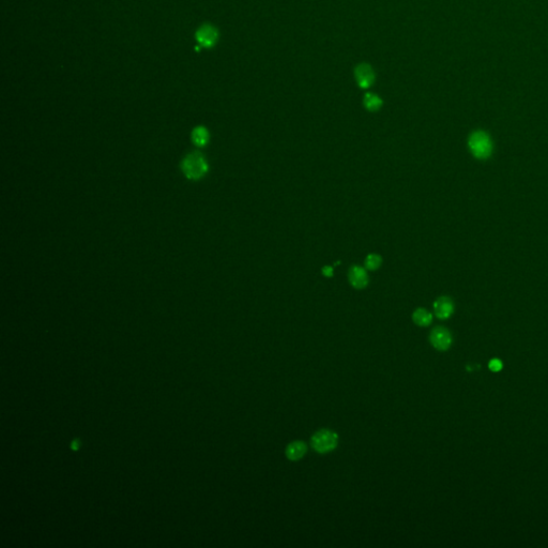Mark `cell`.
I'll list each match as a JSON object with an SVG mask.
<instances>
[{
    "label": "cell",
    "instance_id": "6da1fadb",
    "mask_svg": "<svg viewBox=\"0 0 548 548\" xmlns=\"http://www.w3.org/2000/svg\"><path fill=\"white\" fill-rule=\"evenodd\" d=\"M180 166L184 176L190 180L202 179L209 170L208 163L199 151H193L187 154Z\"/></svg>",
    "mask_w": 548,
    "mask_h": 548
},
{
    "label": "cell",
    "instance_id": "7a4b0ae2",
    "mask_svg": "<svg viewBox=\"0 0 548 548\" xmlns=\"http://www.w3.org/2000/svg\"><path fill=\"white\" fill-rule=\"evenodd\" d=\"M338 444V435L328 428H321L310 437V446L319 454H327L334 451Z\"/></svg>",
    "mask_w": 548,
    "mask_h": 548
},
{
    "label": "cell",
    "instance_id": "3957f363",
    "mask_svg": "<svg viewBox=\"0 0 548 548\" xmlns=\"http://www.w3.org/2000/svg\"><path fill=\"white\" fill-rule=\"evenodd\" d=\"M468 146L471 153L480 160H486L493 153L492 139L483 131L473 132L469 137Z\"/></svg>",
    "mask_w": 548,
    "mask_h": 548
},
{
    "label": "cell",
    "instance_id": "277c9868",
    "mask_svg": "<svg viewBox=\"0 0 548 548\" xmlns=\"http://www.w3.org/2000/svg\"><path fill=\"white\" fill-rule=\"evenodd\" d=\"M195 39L202 47L211 48L218 43L219 30L211 24H204L197 29Z\"/></svg>",
    "mask_w": 548,
    "mask_h": 548
},
{
    "label": "cell",
    "instance_id": "5b68a950",
    "mask_svg": "<svg viewBox=\"0 0 548 548\" xmlns=\"http://www.w3.org/2000/svg\"><path fill=\"white\" fill-rule=\"evenodd\" d=\"M429 342L435 349L439 351H446L452 345L451 332L444 327H436L431 331Z\"/></svg>",
    "mask_w": 548,
    "mask_h": 548
},
{
    "label": "cell",
    "instance_id": "8992f818",
    "mask_svg": "<svg viewBox=\"0 0 548 548\" xmlns=\"http://www.w3.org/2000/svg\"><path fill=\"white\" fill-rule=\"evenodd\" d=\"M355 80L362 89H367L371 87L375 81V73L372 66L367 63L359 64L354 70Z\"/></svg>",
    "mask_w": 548,
    "mask_h": 548
},
{
    "label": "cell",
    "instance_id": "52a82bcc",
    "mask_svg": "<svg viewBox=\"0 0 548 548\" xmlns=\"http://www.w3.org/2000/svg\"><path fill=\"white\" fill-rule=\"evenodd\" d=\"M348 280L355 289H364L368 285V274L361 266H352L348 271Z\"/></svg>",
    "mask_w": 548,
    "mask_h": 548
},
{
    "label": "cell",
    "instance_id": "ba28073f",
    "mask_svg": "<svg viewBox=\"0 0 548 548\" xmlns=\"http://www.w3.org/2000/svg\"><path fill=\"white\" fill-rule=\"evenodd\" d=\"M434 312L439 319H448L454 312V304L449 297H440L434 302Z\"/></svg>",
    "mask_w": 548,
    "mask_h": 548
},
{
    "label": "cell",
    "instance_id": "9c48e42d",
    "mask_svg": "<svg viewBox=\"0 0 548 548\" xmlns=\"http://www.w3.org/2000/svg\"><path fill=\"white\" fill-rule=\"evenodd\" d=\"M307 452V444L302 440H294L290 442L285 449V455L291 462H298L305 456Z\"/></svg>",
    "mask_w": 548,
    "mask_h": 548
},
{
    "label": "cell",
    "instance_id": "30bf717a",
    "mask_svg": "<svg viewBox=\"0 0 548 548\" xmlns=\"http://www.w3.org/2000/svg\"><path fill=\"white\" fill-rule=\"evenodd\" d=\"M412 321L419 327H427L433 321V315L427 309L419 307L412 313Z\"/></svg>",
    "mask_w": 548,
    "mask_h": 548
},
{
    "label": "cell",
    "instance_id": "8fae6325",
    "mask_svg": "<svg viewBox=\"0 0 548 548\" xmlns=\"http://www.w3.org/2000/svg\"><path fill=\"white\" fill-rule=\"evenodd\" d=\"M210 134L209 131L205 127H196L193 132H192V142L196 147H205L209 143Z\"/></svg>",
    "mask_w": 548,
    "mask_h": 548
},
{
    "label": "cell",
    "instance_id": "7c38bea8",
    "mask_svg": "<svg viewBox=\"0 0 548 548\" xmlns=\"http://www.w3.org/2000/svg\"><path fill=\"white\" fill-rule=\"evenodd\" d=\"M363 105H364L368 112H378L382 107V100L377 94L367 92L365 93L364 98H363Z\"/></svg>",
    "mask_w": 548,
    "mask_h": 548
},
{
    "label": "cell",
    "instance_id": "4fadbf2b",
    "mask_svg": "<svg viewBox=\"0 0 548 548\" xmlns=\"http://www.w3.org/2000/svg\"><path fill=\"white\" fill-rule=\"evenodd\" d=\"M382 264V258L378 254H368L364 261L365 269L369 271H376L380 268Z\"/></svg>",
    "mask_w": 548,
    "mask_h": 548
},
{
    "label": "cell",
    "instance_id": "5bb4252c",
    "mask_svg": "<svg viewBox=\"0 0 548 548\" xmlns=\"http://www.w3.org/2000/svg\"><path fill=\"white\" fill-rule=\"evenodd\" d=\"M488 366H490L491 371H493V372H499V371H501V368H502V362H501L499 359H493V360L490 362V364H488Z\"/></svg>",
    "mask_w": 548,
    "mask_h": 548
},
{
    "label": "cell",
    "instance_id": "9a60e30c",
    "mask_svg": "<svg viewBox=\"0 0 548 548\" xmlns=\"http://www.w3.org/2000/svg\"><path fill=\"white\" fill-rule=\"evenodd\" d=\"M321 273L325 277H331L333 276V268L330 266H325L321 269Z\"/></svg>",
    "mask_w": 548,
    "mask_h": 548
}]
</instances>
